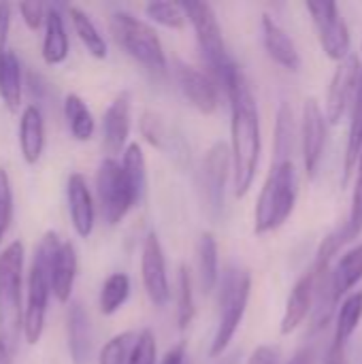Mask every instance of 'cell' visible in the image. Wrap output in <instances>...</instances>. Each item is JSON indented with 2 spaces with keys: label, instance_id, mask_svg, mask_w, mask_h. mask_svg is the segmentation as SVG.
Instances as JSON below:
<instances>
[{
  "label": "cell",
  "instance_id": "cell-40",
  "mask_svg": "<svg viewBox=\"0 0 362 364\" xmlns=\"http://www.w3.org/2000/svg\"><path fill=\"white\" fill-rule=\"evenodd\" d=\"M247 364H280V350L273 346H260L252 352Z\"/></svg>",
  "mask_w": 362,
  "mask_h": 364
},
{
  "label": "cell",
  "instance_id": "cell-21",
  "mask_svg": "<svg viewBox=\"0 0 362 364\" xmlns=\"http://www.w3.org/2000/svg\"><path fill=\"white\" fill-rule=\"evenodd\" d=\"M68 350L75 364H87L92 356V324L79 303H73L68 311Z\"/></svg>",
  "mask_w": 362,
  "mask_h": 364
},
{
  "label": "cell",
  "instance_id": "cell-36",
  "mask_svg": "<svg viewBox=\"0 0 362 364\" xmlns=\"http://www.w3.org/2000/svg\"><path fill=\"white\" fill-rule=\"evenodd\" d=\"M13 222V188L9 173L0 166V243L6 237Z\"/></svg>",
  "mask_w": 362,
  "mask_h": 364
},
{
  "label": "cell",
  "instance_id": "cell-28",
  "mask_svg": "<svg viewBox=\"0 0 362 364\" xmlns=\"http://www.w3.org/2000/svg\"><path fill=\"white\" fill-rule=\"evenodd\" d=\"M64 115L70 128V134L77 141H90L94 134V115L87 109L85 100L77 94H68L64 98Z\"/></svg>",
  "mask_w": 362,
  "mask_h": 364
},
{
  "label": "cell",
  "instance_id": "cell-16",
  "mask_svg": "<svg viewBox=\"0 0 362 364\" xmlns=\"http://www.w3.org/2000/svg\"><path fill=\"white\" fill-rule=\"evenodd\" d=\"M314 294H316V277L309 269L294 284V288L288 296L284 318H282V326H280L282 335H292L305 322V318L312 314V307H314Z\"/></svg>",
  "mask_w": 362,
  "mask_h": 364
},
{
  "label": "cell",
  "instance_id": "cell-6",
  "mask_svg": "<svg viewBox=\"0 0 362 364\" xmlns=\"http://www.w3.org/2000/svg\"><path fill=\"white\" fill-rule=\"evenodd\" d=\"M250 292H252V275L245 269L230 267L224 273L222 290H220V322H218V331H215V337H213L211 350H209V354L213 358L222 356L224 350L230 346V341L245 316Z\"/></svg>",
  "mask_w": 362,
  "mask_h": 364
},
{
  "label": "cell",
  "instance_id": "cell-12",
  "mask_svg": "<svg viewBox=\"0 0 362 364\" xmlns=\"http://www.w3.org/2000/svg\"><path fill=\"white\" fill-rule=\"evenodd\" d=\"M358 70H361V62L356 53L346 55L339 66L335 68L333 77H331V85L326 92V122L329 124H339L344 119V115L352 109L354 96H356V87H358Z\"/></svg>",
  "mask_w": 362,
  "mask_h": 364
},
{
  "label": "cell",
  "instance_id": "cell-31",
  "mask_svg": "<svg viewBox=\"0 0 362 364\" xmlns=\"http://www.w3.org/2000/svg\"><path fill=\"white\" fill-rule=\"evenodd\" d=\"M128 294H130V279H128V275L126 273L109 275L107 282L102 284V290H100V311L105 316L115 314L128 301Z\"/></svg>",
  "mask_w": 362,
  "mask_h": 364
},
{
  "label": "cell",
  "instance_id": "cell-15",
  "mask_svg": "<svg viewBox=\"0 0 362 364\" xmlns=\"http://www.w3.org/2000/svg\"><path fill=\"white\" fill-rule=\"evenodd\" d=\"M130 134V94L122 92L109 105L102 117V145L107 154L115 156L124 149Z\"/></svg>",
  "mask_w": 362,
  "mask_h": 364
},
{
  "label": "cell",
  "instance_id": "cell-7",
  "mask_svg": "<svg viewBox=\"0 0 362 364\" xmlns=\"http://www.w3.org/2000/svg\"><path fill=\"white\" fill-rule=\"evenodd\" d=\"M111 32L117 45L149 70L162 73L166 68V55L156 30L132 13L117 11L111 17Z\"/></svg>",
  "mask_w": 362,
  "mask_h": 364
},
{
  "label": "cell",
  "instance_id": "cell-34",
  "mask_svg": "<svg viewBox=\"0 0 362 364\" xmlns=\"http://www.w3.org/2000/svg\"><path fill=\"white\" fill-rule=\"evenodd\" d=\"M145 13H147L149 19H154V21L166 26V28H173V30H181L186 26V21H188L181 6L173 4V2H162V0L149 2V4H145Z\"/></svg>",
  "mask_w": 362,
  "mask_h": 364
},
{
  "label": "cell",
  "instance_id": "cell-5",
  "mask_svg": "<svg viewBox=\"0 0 362 364\" xmlns=\"http://www.w3.org/2000/svg\"><path fill=\"white\" fill-rule=\"evenodd\" d=\"M179 6H181L186 19H190V23L194 26L201 51H203L205 62L209 64L211 73L218 77L220 83H226L228 77L233 75V70L237 68V64L230 60V55L226 51L224 34H222V28H220L213 6L209 2H198V0L179 2Z\"/></svg>",
  "mask_w": 362,
  "mask_h": 364
},
{
  "label": "cell",
  "instance_id": "cell-47",
  "mask_svg": "<svg viewBox=\"0 0 362 364\" xmlns=\"http://www.w3.org/2000/svg\"><path fill=\"white\" fill-rule=\"evenodd\" d=\"M358 62H361V70H358V87H362V55L358 58Z\"/></svg>",
  "mask_w": 362,
  "mask_h": 364
},
{
  "label": "cell",
  "instance_id": "cell-8",
  "mask_svg": "<svg viewBox=\"0 0 362 364\" xmlns=\"http://www.w3.org/2000/svg\"><path fill=\"white\" fill-rule=\"evenodd\" d=\"M96 186L102 213L111 226L119 224L128 215V211L139 203L122 164L115 162L113 158L100 162V168L96 173Z\"/></svg>",
  "mask_w": 362,
  "mask_h": 364
},
{
  "label": "cell",
  "instance_id": "cell-27",
  "mask_svg": "<svg viewBox=\"0 0 362 364\" xmlns=\"http://www.w3.org/2000/svg\"><path fill=\"white\" fill-rule=\"evenodd\" d=\"M0 98L11 111L19 109L21 102V64L17 55L6 49L0 55Z\"/></svg>",
  "mask_w": 362,
  "mask_h": 364
},
{
  "label": "cell",
  "instance_id": "cell-17",
  "mask_svg": "<svg viewBox=\"0 0 362 364\" xmlns=\"http://www.w3.org/2000/svg\"><path fill=\"white\" fill-rule=\"evenodd\" d=\"M66 198H68L70 222H73L77 235L87 239L94 230V203H92V194H90V188H87L83 175L73 173L68 177Z\"/></svg>",
  "mask_w": 362,
  "mask_h": 364
},
{
  "label": "cell",
  "instance_id": "cell-35",
  "mask_svg": "<svg viewBox=\"0 0 362 364\" xmlns=\"http://www.w3.org/2000/svg\"><path fill=\"white\" fill-rule=\"evenodd\" d=\"M194 320V292L188 267L179 269V301H177V322L179 328H188Z\"/></svg>",
  "mask_w": 362,
  "mask_h": 364
},
{
  "label": "cell",
  "instance_id": "cell-10",
  "mask_svg": "<svg viewBox=\"0 0 362 364\" xmlns=\"http://www.w3.org/2000/svg\"><path fill=\"white\" fill-rule=\"evenodd\" d=\"M230 166H233V160H230L228 145L224 141L213 143L203 160V171H201V188H203L205 205L213 218H218L224 209L226 179H228Z\"/></svg>",
  "mask_w": 362,
  "mask_h": 364
},
{
  "label": "cell",
  "instance_id": "cell-42",
  "mask_svg": "<svg viewBox=\"0 0 362 364\" xmlns=\"http://www.w3.org/2000/svg\"><path fill=\"white\" fill-rule=\"evenodd\" d=\"M162 364H190L188 363L186 343H179V346H175L173 350H169L166 356L162 358Z\"/></svg>",
  "mask_w": 362,
  "mask_h": 364
},
{
  "label": "cell",
  "instance_id": "cell-41",
  "mask_svg": "<svg viewBox=\"0 0 362 364\" xmlns=\"http://www.w3.org/2000/svg\"><path fill=\"white\" fill-rule=\"evenodd\" d=\"M11 28V4L0 2V55L6 51V36Z\"/></svg>",
  "mask_w": 362,
  "mask_h": 364
},
{
  "label": "cell",
  "instance_id": "cell-13",
  "mask_svg": "<svg viewBox=\"0 0 362 364\" xmlns=\"http://www.w3.org/2000/svg\"><path fill=\"white\" fill-rule=\"evenodd\" d=\"M141 275H143L145 292L151 299V303L158 307H164L171 301V286L166 277L164 252L156 232H149L145 237L143 256H141Z\"/></svg>",
  "mask_w": 362,
  "mask_h": 364
},
{
  "label": "cell",
  "instance_id": "cell-22",
  "mask_svg": "<svg viewBox=\"0 0 362 364\" xmlns=\"http://www.w3.org/2000/svg\"><path fill=\"white\" fill-rule=\"evenodd\" d=\"M68 55V36L64 28V17L58 6H47L45 11V38H43V60L47 64H60Z\"/></svg>",
  "mask_w": 362,
  "mask_h": 364
},
{
  "label": "cell",
  "instance_id": "cell-45",
  "mask_svg": "<svg viewBox=\"0 0 362 364\" xmlns=\"http://www.w3.org/2000/svg\"><path fill=\"white\" fill-rule=\"evenodd\" d=\"M215 364H241V352H233V354L224 356L222 360H218Z\"/></svg>",
  "mask_w": 362,
  "mask_h": 364
},
{
  "label": "cell",
  "instance_id": "cell-19",
  "mask_svg": "<svg viewBox=\"0 0 362 364\" xmlns=\"http://www.w3.org/2000/svg\"><path fill=\"white\" fill-rule=\"evenodd\" d=\"M75 277H77V250L70 241H62L49 269V286L60 303H66L70 299Z\"/></svg>",
  "mask_w": 362,
  "mask_h": 364
},
{
  "label": "cell",
  "instance_id": "cell-20",
  "mask_svg": "<svg viewBox=\"0 0 362 364\" xmlns=\"http://www.w3.org/2000/svg\"><path fill=\"white\" fill-rule=\"evenodd\" d=\"M45 147V122L36 105H28L19 119V149L28 164H36Z\"/></svg>",
  "mask_w": 362,
  "mask_h": 364
},
{
  "label": "cell",
  "instance_id": "cell-44",
  "mask_svg": "<svg viewBox=\"0 0 362 364\" xmlns=\"http://www.w3.org/2000/svg\"><path fill=\"white\" fill-rule=\"evenodd\" d=\"M0 364H13V352L0 337Z\"/></svg>",
  "mask_w": 362,
  "mask_h": 364
},
{
  "label": "cell",
  "instance_id": "cell-3",
  "mask_svg": "<svg viewBox=\"0 0 362 364\" xmlns=\"http://www.w3.org/2000/svg\"><path fill=\"white\" fill-rule=\"evenodd\" d=\"M60 243L62 241L55 232H45V237L34 250L32 267L28 273V301H26L23 320H21V333L26 337V343L30 346L38 343L43 328H45V314H47V303L51 294L49 269H51V260Z\"/></svg>",
  "mask_w": 362,
  "mask_h": 364
},
{
  "label": "cell",
  "instance_id": "cell-25",
  "mask_svg": "<svg viewBox=\"0 0 362 364\" xmlns=\"http://www.w3.org/2000/svg\"><path fill=\"white\" fill-rule=\"evenodd\" d=\"M196 260H198V282L203 292H211L220 279V256H218V241L211 232H203L196 245Z\"/></svg>",
  "mask_w": 362,
  "mask_h": 364
},
{
  "label": "cell",
  "instance_id": "cell-4",
  "mask_svg": "<svg viewBox=\"0 0 362 364\" xmlns=\"http://www.w3.org/2000/svg\"><path fill=\"white\" fill-rule=\"evenodd\" d=\"M21 273H23V245L21 241L9 243L0 252V337L13 352L21 333Z\"/></svg>",
  "mask_w": 362,
  "mask_h": 364
},
{
  "label": "cell",
  "instance_id": "cell-38",
  "mask_svg": "<svg viewBox=\"0 0 362 364\" xmlns=\"http://www.w3.org/2000/svg\"><path fill=\"white\" fill-rule=\"evenodd\" d=\"M45 11H47V6L41 4V2H21L19 4V13H21L26 26L30 30H38L41 28V23L45 21Z\"/></svg>",
  "mask_w": 362,
  "mask_h": 364
},
{
  "label": "cell",
  "instance_id": "cell-18",
  "mask_svg": "<svg viewBox=\"0 0 362 364\" xmlns=\"http://www.w3.org/2000/svg\"><path fill=\"white\" fill-rule=\"evenodd\" d=\"M262 43H265L267 53L280 66H284L288 70L301 68V55L297 51L294 41L271 15H262Z\"/></svg>",
  "mask_w": 362,
  "mask_h": 364
},
{
  "label": "cell",
  "instance_id": "cell-29",
  "mask_svg": "<svg viewBox=\"0 0 362 364\" xmlns=\"http://www.w3.org/2000/svg\"><path fill=\"white\" fill-rule=\"evenodd\" d=\"M66 9H68L70 21L75 26V32L79 34V38L85 45V49L94 58H105L107 55V43H105L102 34L98 32L96 23L90 19V15L85 11H81L79 6H75V4H68Z\"/></svg>",
  "mask_w": 362,
  "mask_h": 364
},
{
  "label": "cell",
  "instance_id": "cell-46",
  "mask_svg": "<svg viewBox=\"0 0 362 364\" xmlns=\"http://www.w3.org/2000/svg\"><path fill=\"white\" fill-rule=\"evenodd\" d=\"M324 364H344V356L341 354H329V358H326Z\"/></svg>",
  "mask_w": 362,
  "mask_h": 364
},
{
  "label": "cell",
  "instance_id": "cell-9",
  "mask_svg": "<svg viewBox=\"0 0 362 364\" xmlns=\"http://www.w3.org/2000/svg\"><path fill=\"white\" fill-rule=\"evenodd\" d=\"M307 11L312 15V21L316 26L320 45L324 53L331 60L341 62L346 55H350V32L346 26V19L341 15V9L337 2H307Z\"/></svg>",
  "mask_w": 362,
  "mask_h": 364
},
{
  "label": "cell",
  "instance_id": "cell-32",
  "mask_svg": "<svg viewBox=\"0 0 362 364\" xmlns=\"http://www.w3.org/2000/svg\"><path fill=\"white\" fill-rule=\"evenodd\" d=\"M354 168H356V186H354L352 209H350L348 220L339 226L346 243H350L352 239H356V237L362 232V147H361V154H358V160H356V166H354Z\"/></svg>",
  "mask_w": 362,
  "mask_h": 364
},
{
  "label": "cell",
  "instance_id": "cell-11",
  "mask_svg": "<svg viewBox=\"0 0 362 364\" xmlns=\"http://www.w3.org/2000/svg\"><path fill=\"white\" fill-rule=\"evenodd\" d=\"M329 139V122L316 98H307L303 105V124H301V143H303V164L314 179L320 171L324 147Z\"/></svg>",
  "mask_w": 362,
  "mask_h": 364
},
{
  "label": "cell",
  "instance_id": "cell-43",
  "mask_svg": "<svg viewBox=\"0 0 362 364\" xmlns=\"http://www.w3.org/2000/svg\"><path fill=\"white\" fill-rule=\"evenodd\" d=\"M314 363V350L312 348H303L294 354V358L288 364H312Z\"/></svg>",
  "mask_w": 362,
  "mask_h": 364
},
{
  "label": "cell",
  "instance_id": "cell-39",
  "mask_svg": "<svg viewBox=\"0 0 362 364\" xmlns=\"http://www.w3.org/2000/svg\"><path fill=\"white\" fill-rule=\"evenodd\" d=\"M28 90L34 100H45L49 96V83L41 73H28Z\"/></svg>",
  "mask_w": 362,
  "mask_h": 364
},
{
  "label": "cell",
  "instance_id": "cell-33",
  "mask_svg": "<svg viewBox=\"0 0 362 364\" xmlns=\"http://www.w3.org/2000/svg\"><path fill=\"white\" fill-rule=\"evenodd\" d=\"M137 335L134 333H122L115 335L113 339H109L105 343V348L100 350L98 364H126L130 358V352L134 348Z\"/></svg>",
  "mask_w": 362,
  "mask_h": 364
},
{
  "label": "cell",
  "instance_id": "cell-1",
  "mask_svg": "<svg viewBox=\"0 0 362 364\" xmlns=\"http://www.w3.org/2000/svg\"><path fill=\"white\" fill-rule=\"evenodd\" d=\"M230 98V160H233V183L235 196H245L254 183L260 162V115L254 92L237 66L224 83Z\"/></svg>",
  "mask_w": 362,
  "mask_h": 364
},
{
  "label": "cell",
  "instance_id": "cell-37",
  "mask_svg": "<svg viewBox=\"0 0 362 364\" xmlns=\"http://www.w3.org/2000/svg\"><path fill=\"white\" fill-rule=\"evenodd\" d=\"M156 356H158L156 337L151 331H143L137 335L134 348H132L130 358L126 364H156Z\"/></svg>",
  "mask_w": 362,
  "mask_h": 364
},
{
  "label": "cell",
  "instance_id": "cell-14",
  "mask_svg": "<svg viewBox=\"0 0 362 364\" xmlns=\"http://www.w3.org/2000/svg\"><path fill=\"white\" fill-rule=\"evenodd\" d=\"M177 81L183 96L190 100L194 109H198L205 115H211L218 109L220 105L218 85L205 73L188 64H177Z\"/></svg>",
  "mask_w": 362,
  "mask_h": 364
},
{
  "label": "cell",
  "instance_id": "cell-2",
  "mask_svg": "<svg viewBox=\"0 0 362 364\" xmlns=\"http://www.w3.org/2000/svg\"><path fill=\"white\" fill-rule=\"evenodd\" d=\"M299 198V171L292 160L271 164L254 211V232L267 235L290 218Z\"/></svg>",
  "mask_w": 362,
  "mask_h": 364
},
{
  "label": "cell",
  "instance_id": "cell-26",
  "mask_svg": "<svg viewBox=\"0 0 362 364\" xmlns=\"http://www.w3.org/2000/svg\"><path fill=\"white\" fill-rule=\"evenodd\" d=\"M141 132H143L145 141L151 143L154 147H160V149H164V151H173L175 156H188V149H186V145H183V139L171 134L169 126L162 122L160 115H156V113H151V111L143 113Z\"/></svg>",
  "mask_w": 362,
  "mask_h": 364
},
{
  "label": "cell",
  "instance_id": "cell-24",
  "mask_svg": "<svg viewBox=\"0 0 362 364\" xmlns=\"http://www.w3.org/2000/svg\"><path fill=\"white\" fill-rule=\"evenodd\" d=\"M362 320V292L350 294L344 305L339 307V316L335 322V341L331 348V354H341L344 356V348L346 343L352 339V335L356 333L358 324Z\"/></svg>",
  "mask_w": 362,
  "mask_h": 364
},
{
  "label": "cell",
  "instance_id": "cell-30",
  "mask_svg": "<svg viewBox=\"0 0 362 364\" xmlns=\"http://www.w3.org/2000/svg\"><path fill=\"white\" fill-rule=\"evenodd\" d=\"M122 168L139 198V203L143 200L145 196V190H147V166H145V156H143V149L139 143H130L124 151V162H122Z\"/></svg>",
  "mask_w": 362,
  "mask_h": 364
},
{
  "label": "cell",
  "instance_id": "cell-23",
  "mask_svg": "<svg viewBox=\"0 0 362 364\" xmlns=\"http://www.w3.org/2000/svg\"><path fill=\"white\" fill-rule=\"evenodd\" d=\"M294 143H297V117H294L292 105L288 100H284L277 109V119H275L273 164L292 160Z\"/></svg>",
  "mask_w": 362,
  "mask_h": 364
}]
</instances>
